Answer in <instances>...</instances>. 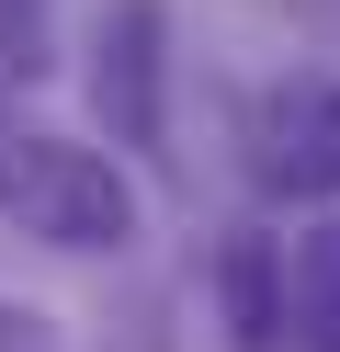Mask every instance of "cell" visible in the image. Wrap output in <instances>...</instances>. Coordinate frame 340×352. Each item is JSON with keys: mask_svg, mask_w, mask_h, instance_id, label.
I'll list each match as a JSON object with an SVG mask.
<instances>
[{"mask_svg": "<svg viewBox=\"0 0 340 352\" xmlns=\"http://www.w3.org/2000/svg\"><path fill=\"white\" fill-rule=\"evenodd\" d=\"M295 318H306L317 352H340V228H317L295 250Z\"/></svg>", "mask_w": 340, "mask_h": 352, "instance_id": "5b68a950", "label": "cell"}, {"mask_svg": "<svg viewBox=\"0 0 340 352\" xmlns=\"http://www.w3.org/2000/svg\"><path fill=\"white\" fill-rule=\"evenodd\" d=\"M0 216L23 239H45V250H125L136 239V182L102 148L23 137V148H0Z\"/></svg>", "mask_w": 340, "mask_h": 352, "instance_id": "6da1fadb", "label": "cell"}, {"mask_svg": "<svg viewBox=\"0 0 340 352\" xmlns=\"http://www.w3.org/2000/svg\"><path fill=\"white\" fill-rule=\"evenodd\" d=\"M261 170L272 193H340V91H272V114H261Z\"/></svg>", "mask_w": 340, "mask_h": 352, "instance_id": "3957f363", "label": "cell"}, {"mask_svg": "<svg viewBox=\"0 0 340 352\" xmlns=\"http://www.w3.org/2000/svg\"><path fill=\"white\" fill-rule=\"evenodd\" d=\"M91 46H102L91 91H102L113 137H125V148H159V0H113Z\"/></svg>", "mask_w": 340, "mask_h": 352, "instance_id": "7a4b0ae2", "label": "cell"}, {"mask_svg": "<svg viewBox=\"0 0 340 352\" xmlns=\"http://www.w3.org/2000/svg\"><path fill=\"white\" fill-rule=\"evenodd\" d=\"M216 296H227L238 352H272V341H284V261H272V239H227V250H216Z\"/></svg>", "mask_w": 340, "mask_h": 352, "instance_id": "277c9868", "label": "cell"}]
</instances>
